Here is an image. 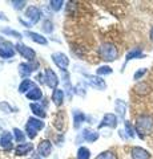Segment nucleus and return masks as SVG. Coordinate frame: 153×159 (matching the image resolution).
<instances>
[{
	"mask_svg": "<svg viewBox=\"0 0 153 159\" xmlns=\"http://www.w3.org/2000/svg\"><path fill=\"white\" fill-rule=\"evenodd\" d=\"M136 131L142 138L144 135H148L153 131V117L142 114L136 119Z\"/></svg>",
	"mask_w": 153,
	"mask_h": 159,
	"instance_id": "1",
	"label": "nucleus"
},
{
	"mask_svg": "<svg viewBox=\"0 0 153 159\" xmlns=\"http://www.w3.org/2000/svg\"><path fill=\"white\" fill-rule=\"evenodd\" d=\"M98 53H100V57L104 60V61H108V62L115 61V60L117 58V56H118L117 48L113 45L112 43L101 44L100 48H98Z\"/></svg>",
	"mask_w": 153,
	"mask_h": 159,
	"instance_id": "2",
	"label": "nucleus"
},
{
	"mask_svg": "<svg viewBox=\"0 0 153 159\" xmlns=\"http://www.w3.org/2000/svg\"><path fill=\"white\" fill-rule=\"evenodd\" d=\"M44 127V122H41L40 119H36V118H29L28 119V123L26 126V131H27V135L33 139L36 137V133L39 130H41Z\"/></svg>",
	"mask_w": 153,
	"mask_h": 159,
	"instance_id": "3",
	"label": "nucleus"
},
{
	"mask_svg": "<svg viewBox=\"0 0 153 159\" xmlns=\"http://www.w3.org/2000/svg\"><path fill=\"white\" fill-rule=\"evenodd\" d=\"M52 61L56 64L57 68H60L61 70H65V68L69 65V58L61 52H56L52 54Z\"/></svg>",
	"mask_w": 153,
	"mask_h": 159,
	"instance_id": "4",
	"label": "nucleus"
},
{
	"mask_svg": "<svg viewBox=\"0 0 153 159\" xmlns=\"http://www.w3.org/2000/svg\"><path fill=\"white\" fill-rule=\"evenodd\" d=\"M15 48H16V51L20 53L24 58L29 60V61H32V60L35 58V56H36V53H35L33 49H31L27 45H24V44H22V43H17L16 45H15Z\"/></svg>",
	"mask_w": 153,
	"mask_h": 159,
	"instance_id": "5",
	"label": "nucleus"
},
{
	"mask_svg": "<svg viewBox=\"0 0 153 159\" xmlns=\"http://www.w3.org/2000/svg\"><path fill=\"white\" fill-rule=\"evenodd\" d=\"M26 16L29 19L31 24H36L39 20H40V17H41V12H40V9H39L37 7L29 6L27 8V11H26Z\"/></svg>",
	"mask_w": 153,
	"mask_h": 159,
	"instance_id": "6",
	"label": "nucleus"
},
{
	"mask_svg": "<svg viewBox=\"0 0 153 159\" xmlns=\"http://www.w3.org/2000/svg\"><path fill=\"white\" fill-rule=\"evenodd\" d=\"M45 84H47L49 88H52L53 90H55V89H57L59 78H57L56 73L53 72L52 69H47V70H45Z\"/></svg>",
	"mask_w": 153,
	"mask_h": 159,
	"instance_id": "7",
	"label": "nucleus"
},
{
	"mask_svg": "<svg viewBox=\"0 0 153 159\" xmlns=\"http://www.w3.org/2000/svg\"><path fill=\"white\" fill-rule=\"evenodd\" d=\"M15 54V49L11 43H6L4 41L0 45V57L2 58H11Z\"/></svg>",
	"mask_w": 153,
	"mask_h": 159,
	"instance_id": "8",
	"label": "nucleus"
},
{
	"mask_svg": "<svg viewBox=\"0 0 153 159\" xmlns=\"http://www.w3.org/2000/svg\"><path fill=\"white\" fill-rule=\"evenodd\" d=\"M37 68V64L35 62V64H29V62H23V64H20L19 65V74L20 76H23V77H27V76H29L35 69Z\"/></svg>",
	"mask_w": 153,
	"mask_h": 159,
	"instance_id": "9",
	"label": "nucleus"
},
{
	"mask_svg": "<svg viewBox=\"0 0 153 159\" xmlns=\"http://www.w3.org/2000/svg\"><path fill=\"white\" fill-rule=\"evenodd\" d=\"M88 84H89L92 88L97 89V90H104V89L107 88V84H105V81L101 77L88 76Z\"/></svg>",
	"mask_w": 153,
	"mask_h": 159,
	"instance_id": "10",
	"label": "nucleus"
},
{
	"mask_svg": "<svg viewBox=\"0 0 153 159\" xmlns=\"http://www.w3.org/2000/svg\"><path fill=\"white\" fill-rule=\"evenodd\" d=\"M132 159H149L151 154L142 147H133L131 151Z\"/></svg>",
	"mask_w": 153,
	"mask_h": 159,
	"instance_id": "11",
	"label": "nucleus"
},
{
	"mask_svg": "<svg viewBox=\"0 0 153 159\" xmlns=\"http://www.w3.org/2000/svg\"><path fill=\"white\" fill-rule=\"evenodd\" d=\"M104 126H109V127H116L117 126V117L115 114H105L104 118H103L101 123L98 125V127H104Z\"/></svg>",
	"mask_w": 153,
	"mask_h": 159,
	"instance_id": "12",
	"label": "nucleus"
},
{
	"mask_svg": "<svg viewBox=\"0 0 153 159\" xmlns=\"http://www.w3.org/2000/svg\"><path fill=\"white\" fill-rule=\"evenodd\" d=\"M0 145H2L3 148H6V150L12 148V134L8 131H4L2 134V138H0Z\"/></svg>",
	"mask_w": 153,
	"mask_h": 159,
	"instance_id": "13",
	"label": "nucleus"
},
{
	"mask_svg": "<svg viewBox=\"0 0 153 159\" xmlns=\"http://www.w3.org/2000/svg\"><path fill=\"white\" fill-rule=\"evenodd\" d=\"M52 152V143L49 141H43L40 145H39V154L41 157H49V154Z\"/></svg>",
	"mask_w": 153,
	"mask_h": 159,
	"instance_id": "14",
	"label": "nucleus"
},
{
	"mask_svg": "<svg viewBox=\"0 0 153 159\" xmlns=\"http://www.w3.org/2000/svg\"><path fill=\"white\" fill-rule=\"evenodd\" d=\"M26 36H28L29 39L32 40V41H35V43H37V44H41V45H47V44H48L47 39L43 37L41 34H39V33H36V32H29V31H27V32H26Z\"/></svg>",
	"mask_w": 153,
	"mask_h": 159,
	"instance_id": "15",
	"label": "nucleus"
},
{
	"mask_svg": "<svg viewBox=\"0 0 153 159\" xmlns=\"http://www.w3.org/2000/svg\"><path fill=\"white\" fill-rule=\"evenodd\" d=\"M144 57V54H142V51H141V48H136V49H132V51L127 54V57H125V62H124V68L128 62L131 61V60L133 58H142Z\"/></svg>",
	"mask_w": 153,
	"mask_h": 159,
	"instance_id": "16",
	"label": "nucleus"
},
{
	"mask_svg": "<svg viewBox=\"0 0 153 159\" xmlns=\"http://www.w3.org/2000/svg\"><path fill=\"white\" fill-rule=\"evenodd\" d=\"M41 90L39 89L37 86H32V89L29 90L27 94H26V97L28 99H31V101H37V99H40L41 98Z\"/></svg>",
	"mask_w": 153,
	"mask_h": 159,
	"instance_id": "17",
	"label": "nucleus"
},
{
	"mask_svg": "<svg viewBox=\"0 0 153 159\" xmlns=\"http://www.w3.org/2000/svg\"><path fill=\"white\" fill-rule=\"evenodd\" d=\"M83 138L85 139L87 142H95L98 139V133L97 131H92L89 129H85L83 131Z\"/></svg>",
	"mask_w": 153,
	"mask_h": 159,
	"instance_id": "18",
	"label": "nucleus"
},
{
	"mask_svg": "<svg viewBox=\"0 0 153 159\" xmlns=\"http://www.w3.org/2000/svg\"><path fill=\"white\" fill-rule=\"evenodd\" d=\"M63 99H64V92L61 89H55L52 93V101L55 102V105L60 106L63 103Z\"/></svg>",
	"mask_w": 153,
	"mask_h": 159,
	"instance_id": "19",
	"label": "nucleus"
},
{
	"mask_svg": "<svg viewBox=\"0 0 153 159\" xmlns=\"http://www.w3.org/2000/svg\"><path fill=\"white\" fill-rule=\"evenodd\" d=\"M135 92L137 93V94H140V96H145V94H148L151 92V88H149V85L148 84H145V82H139L137 85L135 86Z\"/></svg>",
	"mask_w": 153,
	"mask_h": 159,
	"instance_id": "20",
	"label": "nucleus"
},
{
	"mask_svg": "<svg viewBox=\"0 0 153 159\" xmlns=\"http://www.w3.org/2000/svg\"><path fill=\"white\" fill-rule=\"evenodd\" d=\"M84 119H85V116L81 111H79V110L73 111V126H75V129L80 127V125L84 122Z\"/></svg>",
	"mask_w": 153,
	"mask_h": 159,
	"instance_id": "21",
	"label": "nucleus"
},
{
	"mask_svg": "<svg viewBox=\"0 0 153 159\" xmlns=\"http://www.w3.org/2000/svg\"><path fill=\"white\" fill-rule=\"evenodd\" d=\"M32 150V143H20L16 147V155H26Z\"/></svg>",
	"mask_w": 153,
	"mask_h": 159,
	"instance_id": "22",
	"label": "nucleus"
},
{
	"mask_svg": "<svg viewBox=\"0 0 153 159\" xmlns=\"http://www.w3.org/2000/svg\"><path fill=\"white\" fill-rule=\"evenodd\" d=\"M31 110L33 111V114L40 118H45V111H44V109L39 105V103H31Z\"/></svg>",
	"mask_w": 153,
	"mask_h": 159,
	"instance_id": "23",
	"label": "nucleus"
},
{
	"mask_svg": "<svg viewBox=\"0 0 153 159\" xmlns=\"http://www.w3.org/2000/svg\"><path fill=\"white\" fill-rule=\"evenodd\" d=\"M125 110H127V103L122 101V99H117L116 101V111L118 113V116H120L121 118H124Z\"/></svg>",
	"mask_w": 153,
	"mask_h": 159,
	"instance_id": "24",
	"label": "nucleus"
},
{
	"mask_svg": "<svg viewBox=\"0 0 153 159\" xmlns=\"http://www.w3.org/2000/svg\"><path fill=\"white\" fill-rule=\"evenodd\" d=\"M31 86H33V82L31 81V80H23V82L19 85V92L27 94Z\"/></svg>",
	"mask_w": 153,
	"mask_h": 159,
	"instance_id": "25",
	"label": "nucleus"
},
{
	"mask_svg": "<svg viewBox=\"0 0 153 159\" xmlns=\"http://www.w3.org/2000/svg\"><path fill=\"white\" fill-rule=\"evenodd\" d=\"M91 152L87 147H80L77 150V159H89Z\"/></svg>",
	"mask_w": 153,
	"mask_h": 159,
	"instance_id": "26",
	"label": "nucleus"
},
{
	"mask_svg": "<svg viewBox=\"0 0 153 159\" xmlns=\"http://www.w3.org/2000/svg\"><path fill=\"white\" fill-rule=\"evenodd\" d=\"M96 159H117V157L113 151H103L96 157Z\"/></svg>",
	"mask_w": 153,
	"mask_h": 159,
	"instance_id": "27",
	"label": "nucleus"
},
{
	"mask_svg": "<svg viewBox=\"0 0 153 159\" xmlns=\"http://www.w3.org/2000/svg\"><path fill=\"white\" fill-rule=\"evenodd\" d=\"M96 73L98 74V76H108V74L112 73V68L108 66V65H104V66H100L96 70Z\"/></svg>",
	"mask_w": 153,
	"mask_h": 159,
	"instance_id": "28",
	"label": "nucleus"
},
{
	"mask_svg": "<svg viewBox=\"0 0 153 159\" xmlns=\"http://www.w3.org/2000/svg\"><path fill=\"white\" fill-rule=\"evenodd\" d=\"M63 4H64L63 0H52V2H49V7H51V9H53V11H60Z\"/></svg>",
	"mask_w": 153,
	"mask_h": 159,
	"instance_id": "29",
	"label": "nucleus"
},
{
	"mask_svg": "<svg viewBox=\"0 0 153 159\" xmlns=\"http://www.w3.org/2000/svg\"><path fill=\"white\" fill-rule=\"evenodd\" d=\"M13 134H15V139H16L17 142H20V143L24 142V139H26V135L23 134L22 130H19V129H13Z\"/></svg>",
	"mask_w": 153,
	"mask_h": 159,
	"instance_id": "30",
	"label": "nucleus"
},
{
	"mask_svg": "<svg viewBox=\"0 0 153 159\" xmlns=\"http://www.w3.org/2000/svg\"><path fill=\"white\" fill-rule=\"evenodd\" d=\"M2 32L3 33H6V34H11V36H15V37H17V39H20L22 37V33H19L16 31H13V29H9V28H3L2 29Z\"/></svg>",
	"mask_w": 153,
	"mask_h": 159,
	"instance_id": "31",
	"label": "nucleus"
},
{
	"mask_svg": "<svg viewBox=\"0 0 153 159\" xmlns=\"http://www.w3.org/2000/svg\"><path fill=\"white\" fill-rule=\"evenodd\" d=\"M124 125H125V130H127V133H128V135H129L131 138H133V137H135V130H133V127H132V125H131V122L125 121V122H124Z\"/></svg>",
	"mask_w": 153,
	"mask_h": 159,
	"instance_id": "32",
	"label": "nucleus"
},
{
	"mask_svg": "<svg viewBox=\"0 0 153 159\" xmlns=\"http://www.w3.org/2000/svg\"><path fill=\"white\" fill-rule=\"evenodd\" d=\"M44 31L48 32V33H51L53 31V25H52V23L49 21V20H47V21H44Z\"/></svg>",
	"mask_w": 153,
	"mask_h": 159,
	"instance_id": "33",
	"label": "nucleus"
},
{
	"mask_svg": "<svg viewBox=\"0 0 153 159\" xmlns=\"http://www.w3.org/2000/svg\"><path fill=\"white\" fill-rule=\"evenodd\" d=\"M0 109H2L4 113H12V107L9 106V105H7L6 102H2V103H0Z\"/></svg>",
	"mask_w": 153,
	"mask_h": 159,
	"instance_id": "34",
	"label": "nucleus"
},
{
	"mask_svg": "<svg viewBox=\"0 0 153 159\" xmlns=\"http://www.w3.org/2000/svg\"><path fill=\"white\" fill-rule=\"evenodd\" d=\"M145 73H146V69H145V68H141L140 70H137V72L135 73V80H140Z\"/></svg>",
	"mask_w": 153,
	"mask_h": 159,
	"instance_id": "35",
	"label": "nucleus"
},
{
	"mask_svg": "<svg viewBox=\"0 0 153 159\" xmlns=\"http://www.w3.org/2000/svg\"><path fill=\"white\" fill-rule=\"evenodd\" d=\"M12 4H13V7L16 8V9H23L24 8V6H26V2H12Z\"/></svg>",
	"mask_w": 153,
	"mask_h": 159,
	"instance_id": "36",
	"label": "nucleus"
},
{
	"mask_svg": "<svg viewBox=\"0 0 153 159\" xmlns=\"http://www.w3.org/2000/svg\"><path fill=\"white\" fill-rule=\"evenodd\" d=\"M151 40H152V41H153V28L151 29Z\"/></svg>",
	"mask_w": 153,
	"mask_h": 159,
	"instance_id": "37",
	"label": "nucleus"
},
{
	"mask_svg": "<svg viewBox=\"0 0 153 159\" xmlns=\"http://www.w3.org/2000/svg\"><path fill=\"white\" fill-rule=\"evenodd\" d=\"M33 159H40V157H35V158H33Z\"/></svg>",
	"mask_w": 153,
	"mask_h": 159,
	"instance_id": "38",
	"label": "nucleus"
},
{
	"mask_svg": "<svg viewBox=\"0 0 153 159\" xmlns=\"http://www.w3.org/2000/svg\"><path fill=\"white\" fill-rule=\"evenodd\" d=\"M0 41H2V40H0Z\"/></svg>",
	"mask_w": 153,
	"mask_h": 159,
	"instance_id": "39",
	"label": "nucleus"
}]
</instances>
